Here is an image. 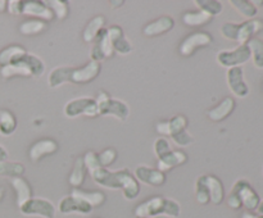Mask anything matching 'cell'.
<instances>
[{
    "instance_id": "1",
    "label": "cell",
    "mask_w": 263,
    "mask_h": 218,
    "mask_svg": "<svg viewBox=\"0 0 263 218\" xmlns=\"http://www.w3.org/2000/svg\"><path fill=\"white\" fill-rule=\"evenodd\" d=\"M90 176L99 186L110 190H122L123 196L127 200L136 199L140 194V184L135 179V176L131 174L130 171L126 168L112 172L100 167Z\"/></svg>"
},
{
    "instance_id": "2",
    "label": "cell",
    "mask_w": 263,
    "mask_h": 218,
    "mask_svg": "<svg viewBox=\"0 0 263 218\" xmlns=\"http://www.w3.org/2000/svg\"><path fill=\"white\" fill-rule=\"evenodd\" d=\"M95 102L98 107V115H115L121 121H126L128 118V114H130L128 105L122 100L110 97L108 92L100 91Z\"/></svg>"
},
{
    "instance_id": "3",
    "label": "cell",
    "mask_w": 263,
    "mask_h": 218,
    "mask_svg": "<svg viewBox=\"0 0 263 218\" xmlns=\"http://www.w3.org/2000/svg\"><path fill=\"white\" fill-rule=\"evenodd\" d=\"M20 210L23 215H36L43 218H54L57 213L53 203L43 197H31L28 202L21 205Z\"/></svg>"
},
{
    "instance_id": "4",
    "label": "cell",
    "mask_w": 263,
    "mask_h": 218,
    "mask_svg": "<svg viewBox=\"0 0 263 218\" xmlns=\"http://www.w3.org/2000/svg\"><path fill=\"white\" fill-rule=\"evenodd\" d=\"M64 114L68 118L87 115V117H97L98 107L97 102L92 97H77L71 100L64 107Z\"/></svg>"
},
{
    "instance_id": "5",
    "label": "cell",
    "mask_w": 263,
    "mask_h": 218,
    "mask_svg": "<svg viewBox=\"0 0 263 218\" xmlns=\"http://www.w3.org/2000/svg\"><path fill=\"white\" fill-rule=\"evenodd\" d=\"M251 59L248 45H239L234 50H222L217 54V63L225 68L240 67Z\"/></svg>"
},
{
    "instance_id": "6",
    "label": "cell",
    "mask_w": 263,
    "mask_h": 218,
    "mask_svg": "<svg viewBox=\"0 0 263 218\" xmlns=\"http://www.w3.org/2000/svg\"><path fill=\"white\" fill-rule=\"evenodd\" d=\"M231 192H235L238 195L241 205L248 210H256L258 208L259 203H261L259 195L257 194L256 190L252 187V185L247 180H238L234 184Z\"/></svg>"
},
{
    "instance_id": "7",
    "label": "cell",
    "mask_w": 263,
    "mask_h": 218,
    "mask_svg": "<svg viewBox=\"0 0 263 218\" xmlns=\"http://www.w3.org/2000/svg\"><path fill=\"white\" fill-rule=\"evenodd\" d=\"M102 67L99 62L90 61L82 67H71L69 82L72 84H87L99 76Z\"/></svg>"
},
{
    "instance_id": "8",
    "label": "cell",
    "mask_w": 263,
    "mask_h": 218,
    "mask_svg": "<svg viewBox=\"0 0 263 218\" xmlns=\"http://www.w3.org/2000/svg\"><path fill=\"white\" fill-rule=\"evenodd\" d=\"M212 41V36L208 32H194L182 40V43L180 44L179 51L182 56L187 58L192 54H194L198 49L211 45Z\"/></svg>"
},
{
    "instance_id": "9",
    "label": "cell",
    "mask_w": 263,
    "mask_h": 218,
    "mask_svg": "<svg viewBox=\"0 0 263 218\" xmlns=\"http://www.w3.org/2000/svg\"><path fill=\"white\" fill-rule=\"evenodd\" d=\"M226 81L230 91L238 97H246L249 94V86L244 80V71L241 67H233L228 69Z\"/></svg>"
},
{
    "instance_id": "10",
    "label": "cell",
    "mask_w": 263,
    "mask_h": 218,
    "mask_svg": "<svg viewBox=\"0 0 263 218\" xmlns=\"http://www.w3.org/2000/svg\"><path fill=\"white\" fill-rule=\"evenodd\" d=\"M263 30V21L258 18H253L247 22L236 23L235 28V41L240 45H247L249 40L253 38L256 33L261 32Z\"/></svg>"
},
{
    "instance_id": "11",
    "label": "cell",
    "mask_w": 263,
    "mask_h": 218,
    "mask_svg": "<svg viewBox=\"0 0 263 218\" xmlns=\"http://www.w3.org/2000/svg\"><path fill=\"white\" fill-rule=\"evenodd\" d=\"M58 209H59V213H62V214H72V213H77V214L86 215L92 212L91 205L87 204L86 202H84V200L80 199V197L73 196V195L64 196L63 199L59 202Z\"/></svg>"
},
{
    "instance_id": "12",
    "label": "cell",
    "mask_w": 263,
    "mask_h": 218,
    "mask_svg": "<svg viewBox=\"0 0 263 218\" xmlns=\"http://www.w3.org/2000/svg\"><path fill=\"white\" fill-rule=\"evenodd\" d=\"M113 46L110 43L109 37H108L107 28H103L99 32V35L97 36V38L94 40V46L91 49V61L100 62L103 59L110 58L113 55Z\"/></svg>"
},
{
    "instance_id": "13",
    "label": "cell",
    "mask_w": 263,
    "mask_h": 218,
    "mask_svg": "<svg viewBox=\"0 0 263 218\" xmlns=\"http://www.w3.org/2000/svg\"><path fill=\"white\" fill-rule=\"evenodd\" d=\"M135 179L139 184L141 182L149 186H161L166 182V174L148 166H139L135 169Z\"/></svg>"
},
{
    "instance_id": "14",
    "label": "cell",
    "mask_w": 263,
    "mask_h": 218,
    "mask_svg": "<svg viewBox=\"0 0 263 218\" xmlns=\"http://www.w3.org/2000/svg\"><path fill=\"white\" fill-rule=\"evenodd\" d=\"M164 200H166V197L163 196H153L151 199L145 200V202L141 203V204H139L135 208V215L136 217H157V215H163Z\"/></svg>"
},
{
    "instance_id": "15",
    "label": "cell",
    "mask_w": 263,
    "mask_h": 218,
    "mask_svg": "<svg viewBox=\"0 0 263 218\" xmlns=\"http://www.w3.org/2000/svg\"><path fill=\"white\" fill-rule=\"evenodd\" d=\"M107 33L110 43H112L113 51L121 54V55H127V54H130L133 51V45L125 37L122 28L120 26H112V27L108 28Z\"/></svg>"
},
{
    "instance_id": "16",
    "label": "cell",
    "mask_w": 263,
    "mask_h": 218,
    "mask_svg": "<svg viewBox=\"0 0 263 218\" xmlns=\"http://www.w3.org/2000/svg\"><path fill=\"white\" fill-rule=\"evenodd\" d=\"M58 143L53 138H43V140L36 141L31 146L30 151H28V156L32 162H39L44 156L55 153L58 150Z\"/></svg>"
},
{
    "instance_id": "17",
    "label": "cell",
    "mask_w": 263,
    "mask_h": 218,
    "mask_svg": "<svg viewBox=\"0 0 263 218\" xmlns=\"http://www.w3.org/2000/svg\"><path fill=\"white\" fill-rule=\"evenodd\" d=\"M22 14L28 15V17H37L41 19L51 21L54 18L51 10L46 7L44 2L39 0H26L22 5Z\"/></svg>"
},
{
    "instance_id": "18",
    "label": "cell",
    "mask_w": 263,
    "mask_h": 218,
    "mask_svg": "<svg viewBox=\"0 0 263 218\" xmlns=\"http://www.w3.org/2000/svg\"><path fill=\"white\" fill-rule=\"evenodd\" d=\"M27 54V53H26ZM26 54L23 56H21L20 59L14 62L12 64H8V66L2 67V76L4 78H10L13 76H23V77H32V69L28 66L27 61H26Z\"/></svg>"
},
{
    "instance_id": "19",
    "label": "cell",
    "mask_w": 263,
    "mask_h": 218,
    "mask_svg": "<svg viewBox=\"0 0 263 218\" xmlns=\"http://www.w3.org/2000/svg\"><path fill=\"white\" fill-rule=\"evenodd\" d=\"M175 27V21L174 18L168 17V15H164V17L158 18V19L153 21V22L148 23V25L144 27L143 33L146 37H154V36L162 35V33H166L168 31H171Z\"/></svg>"
},
{
    "instance_id": "20",
    "label": "cell",
    "mask_w": 263,
    "mask_h": 218,
    "mask_svg": "<svg viewBox=\"0 0 263 218\" xmlns=\"http://www.w3.org/2000/svg\"><path fill=\"white\" fill-rule=\"evenodd\" d=\"M235 100L233 97L228 96L222 100L218 105H216L215 108L208 110L207 115L211 121L213 122H220V121H223L225 118H228L231 113L235 109Z\"/></svg>"
},
{
    "instance_id": "21",
    "label": "cell",
    "mask_w": 263,
    "mask_h": 218,
    "mask_svg": "<svg viewBox=\"0 0 263 218\" xmlns=\"http://www.w3.org/2000/svg\"><path fill=\"white\" fill-rule=\"evenodd\" d=\"M186 161H187V155L185 151L172 150L170 151L167 155H164L163 158L158 159V163H157L158 168L157 169L164 173V172L170 171V169L174 168V167L180 166V164H184Z\"/></svg>"
},
{
    "instance_id": "22",
    "label": "cell",
    "mask_w": 263,
    "mask_h": 218,
    "mask_svg": "<svg viewBox=\"0 0 263 218\" xmlns=\"http://www.w3.org/2000/svg\"><path fill=\"white\" fill-rule=\"evenodd\" d=\"M207 186L208 191H210L211 202L216 205L221 204L223 202V197H225V189H223L221 180L218 177L212 176V174H207Z\"/></svg>"
},
{
    "instance_id": "23",
    "label": "cell",
    "mask_w": 263,
    "mask_h": 218,
    "mask_svg": "<svg viewBox=\"0 0 263 218\" xmlns=\"http://www.w3.org/2000/svg\"><path fill=\"white\" fill-rule=\"evenodd\" d=\"M12 186L14 189L15 195H17V205L21 207V205L25 204L26 202L32 197V191H31V186L28 185V182L26 181L22 177H15V179L12 180Z\"/></svg>"
},
{
    "instance_id": "24",
    "label": "cell",
    "mask_w": 263,
    "mask_h": 218,
    "mask_svg": "<svg viewBox=\"0 0 263 218\" xmlns=\"http://www.w3.org/2000/svg\"><path fill=\"white\" fill-rule=\"evenodd\" d=\"M105 25V18L103 15H97V17L92 18L89 23L86 25V27L84 28V32H82V37L86 43H94V40L97 38V36L99 35L100 31L104 28Z\"/></svg>"
},
{
    "instance_id": "25",
    "label": "cell",
    "mask_w": 263,
    "mask_h": 218,
    "mask_svg": "<svg viewBox=\"0 0 263 218\" xmlns=\"http://www.w3.org/2000/svg\"><path fill=\"white\" fill-rule=\"evenodd\" d=\"M71 195L80 197L84 202H86L87 204L91 205L92 208L99 207V205H102L105 202V194L102 191H87V190L73 189Z\"/></svg>"
},
{
    "instance_id": "26",
    "label": "cell",
    "mask_w": 263,
    "mask_h": 218,
    "mask_svg": "<svg viewBox=\"0 0 263 218\" xmlns=\"http://www.w3.org/2000/svg\"><path fill=\"white\" fill-rule=\"evenodd\" d=\"M27 51L20 45H10L8 48L3 49L0 51V66L5 67L8 64L14 63L17 59H20L21 56H23Z\"/></svg>"
},
{
    "instance_id": "27",
    "label": "cell",
    "mask_w": 263,
    "mask_h": 218,
    "mask_svg": "<svg viewBox=\"0 0 263 218\" xmlns=\"http://www.w3.org/2000/svg\"><path fill=\"white\" fill-rule=\"evenodd\" d=\"M17 127V120L14 114L7 109L0 110V135L9 136L12 135Z\"/></svg>"
},
{
    "instance_id": "28",
    "label": "cell",
    "mask_w": 263,
    "mask_h": 218,
    "mask_svg": "<svg viewBox=\"0 0 263 218\" xmlns=\"http://www.w3.org/2000/svg\"><path fill=\"white\" fill-rule=\"evenodd\" d=\"M69 74H71V67H58V68L53 69L49 74V86L55 89L66 82H69Z\"/></svg>"
},
{
    "instance_id": "29",
    "label": "cell",
    "mask_w": 263,
    "mask_h": 218,
    "mask_svg": "<svg viewBox=\"0 0 263 218\" xmlns=\"http://www.w3.org/2000/svg\"><path fill=\"white\" fill-rule=\"evenodd\" d=\"M212 18L213 17L202 12V10H199V12H187L182 15V22L189 26V27H198V26L207 25L208 22L212 21Z\"/></svg>"
},
{
    "instance_id": "30",
    "label": "cell",
    "mask_w": 263,
    "mask_h": 218,
    "mask_svg": "<svg viewBox=\"0 0 263 218\" xmlns=\"http://www.w3.org/2000/svg\"><path fill=\"white\" fill-rule=\"evenodd\" d=\"M85 176H86V168H85L84 159L77 158L74 162L73 169L71 172V176H69V184L73 189H79L82 184H84Z\"/></svg>"
},
{
    "instance_id": "31",
    "label": "cell",
    "mask_w": 263,
    "mask_h": 218,
    "mask_svg": "<svg viewBox=\"0 0 263 218\" xmlns=\"http://www.w3.org/2000/svg\"><path fill=\"white\" fill-rule=\"evenodd\" d=\"M251 51V58L257 68L263 69V40L258 37H253L247 44Z\"/></svg>"
},
{
    "instance_id": "32",
    "label": "cell",
    "mask_w": 263,
    "mask_h": 218,
    "mask_svg": "<svg viewBox=\"0 0 263 218\" xmlns=\"http://www.w3.org/2000/svg\"><path fill=\"white\" fill-rule=\"evenodd\" d=\"M230 4L233 5V8L235 10H238L243 17L249 18V19H253L257 15V9L256 5L252 2H248V0H231Z\"/></svg>"
},
{
    "instance_id": "33",
    "label": "cell",
    "mask_w": 263,
    "mask_h": 218,
    "mask_svg": "<svg viewBox=\"0 0 263 218\" xmlns=\"http://www.w3.org/2000/svg\"><path fill=\"white\" fill-rule=\"evenodd\" d=\"M195 197L199 204H208L211 202L207 186V174L198 177L197 182H195Z\"/></svg>"
},
{
    "instance_id": "34",
    "label": "cell",
    "mask_w": 263,
    "mask_h": 218,
    "mask_svg": "<svg viewBox=\"0 0 263 218\" xmlns=\"http://www.w3.org/2000/svg\"><path fill=\"white\" fill-rule=\"evenodd\" d=\"M25 173V166L22 163H14V162H0V174L8 177H21Z\"/></svg>"
},
{
    "instance_id": "35",
    "label": "cell",
    "mask_w": 263,
    "mask_h": 218,
    "mask_svg": "<svg viewBox=\"0 0 263 218\" xmlns=\"http://www.w3.org/2000/svg\"><path fill=\"white\" fill-rule=\"evenodd\" d=\"M45 4L51 10L54 17H57L58 19H64L68 15V3L64 0H49Z\"/></svg>"
},
{
    "instance_id": "36",
    "label": "cell",
    "mask_w": 263,
    "mask_h": 218,
    "mask_svg": "<svg viewBox=\"0 0 263 218\" xmlns=\"http://www.w3.org/2000/svg\"><path fill=\"white\" fill-rule=\"evenodd\" d=\"M195 4L199 7V9L202 10V12L207 13L211 17L218 15L223 9L222 4H221L220 2H217V0H197Z\"/></svg>"
},
{
    "instance_id": "37",
    "label": "cell",
    "mask_w": 263,
    "mask_h": 218,
    "mask_svg": "<svg viewBox=\"0 0 263 218\" xmlns=\"http://www.w3.org/2000/svg\"><path fill=\"white\" fill-rule=\"evenodd\" d=\"M45 28V22L40 19H31L26 21L22 25L20 26V32L22 35L30 36V35H36V33L41 32Z\"/></svg>"
},
{
    "instance_id": "38",
    "label": "cell",
    "mask_w": 263,
    "mask_h": 218,
    "mask_svg": "<svg viewBox=\"0 0 263 218\" xmlns=\"http://www.w3.org/2000/svg\"><path fill=\"white\" fill-rule=\"evenodd\" d=\"M167 123H168V136L171 137V136L186 130L187 118L185 117V115L177 114V115H174L171 120L167 121Z\"/></svg>"
},
{
    "instance_id": "39",
    "label": "cell",
    "mask_w": 263,
    "mask_h": 218,
    "mask_svg": "<svg viewBox=\"0 0 263 218\" xmlns=\"http://www.w3.org/2000/svg\"><path fill=\"white\" fill-rule=\"evenodd\" d=\"M180 214H181V207H180L179 203H177L176 200L166 197V200H164V209H163L164 217L177 218Z\"/></svg>"
},
{
    "instance_id": "40",
    "label": "cell",
    "mask_w": 263,
    "mask_h": 218,
    "mask_svg": "<svg viewBox=\"0 0 263 218\" xmlns=\"http://www.w3.org/2000/svg\"><path fill=\"white\" fill-rule=\"evenodd\" d=\"M82 159H84L85 168L90 174L102 167L99 163V159H98V153H95V151H87Z\"/></svg>"
},
{
    "instance_id": "41",
    "label": "cell",
    "mask_w": 263,
    "mask_h": 218,
    "mask_svg": "<svg viewBox=\"0 0 263 218\" xmlns=\"http://www.w3.org/2000/svg\"><path fill=\"white\" fill-rule=\"evenodd\" d=\"M98 159H99V163L103 168H107L108 166H110L112 163H115V161L117 159V151L113 148L104 149L102 153L98 154Z\"/></svg>"
},
{
    "instance_id": "42",
    "label": "cell",
    "mask_w": 263,
    "mask_h": 218,
    "mask_svg": "<svg viewBox=\"0 0 263 218\" xmlns=\"http://www.w3.org/2000/svg\"><path fill=\"white\" fill-rule=\"evenodd\" d=\"M154 153H156L157 158L161 159L163 158L164 155H167V154L170 153V151H172V148L171 145H170L168 140L164 137H158L156 141H154Z\"/></svg>"
},
{
    "instance_id": "43",
    "label": "cell",
    "mask_w": 263,
    "mask_h": 218,
    "mask_svg": "<svg viewBox=\"0 0 263 218\" xmlns=\"http://www.w3.org/2000/svg\"><path fill=\"white\" fill-rule=\"evenodd\" d=\"M171 138L177 146H181V148L192 145L193 141H194V137H193V136L190 135L186 130H184V131H181V132L176 133V135L171 136Z\"/></svg>"
},
{
    "instance_id": "44",
    "label": "cell",
    "mask_w": 263,
    "mask_h": 218,
    "mask_svg": "<svg viewBox=\"0 0 263 218\" xmlns=\"http://www.w3.org/2000/svg\"><path fill=\"white\" fill-rule=\"evenodd\" d=\"M22 5L23 2L22 0H10L8 2V12L13 15H20L22 14Z\"/></svg>"
},
{
    "instance_id": "45",
    "label": "cell",
    "mask_w": 263,
    "mask_h": 218,
    "mask_svg": "<svg viewBox=\"0 0 263 218\" xmlns=\"http://www.w3.org/2000/svg\"><path fill=\"white\" fill-rule=\"evenodd\" d=\"M228 205L231 208V209H240V208L243 207L238 195H236L235 192H231V191L228 197Z\"/></svg>"
},
{
    "instance_id": "46",
    "label": "cell",
    "mask_w": 263,
    "mask_h": 218,
    "mask_svg": "<svg viewBox=\"0 0 263 218\" xmlns=\"http://www.w3.org/2000/svg\"><path fill=\"white\" fill-rule=\"evenodd\" d=\"M8 161V151L5 150V148H3L0 145V162H5Z\"/></svg>"
},
{
    "instance_id": "47",
    "label": "cell",
    "mask_w": 263,
    "mask_h": 218,
    "mask_svg": "<svg viewBox=\"0 0 263 218\" xmlns=\"http://www.w3.org/2000/svg\"><path fill=\"white\" fill-rule=\"evenodd\" d=\"M241 218H263V215H256L251 212H246V213H243Z\"/></svg>"
},
{
    "instance_id": "48",
    "label": "cell",
    "mask_w": 263,
    "mask_h": 218,
    "mask_svg": "<svg viewBox=\"0 0 263 218\" xmlns=\"http://www.w3.org/2000/svg\"><path fill=\"white\" fill-rule=\"evenodd\" d=\"M123 4H125L123 0H112V2H110V5H113V7H121V5Z\"/></svg>"
},
{
    "instance_id": "49",
    "label": "cell",
    "mask_w": 263,
    "mask_h": 218,
    "mask_svg": "<svg viewBox=\"0 0 263 218\" xmlns=\"http://www.w3.org/2000/svg\"><path fill=\"white\" fill-rule=\"evenodd\" d=\"M8 7V2L5 0H0V12H4Z\"/></svg>"
},
{
    "instance_id": "50",
    "label": "cell",
    "mask_w": 263,
    "mask_h": 218,
    "mask_svg": "<svg viewBox=\"0 0 263 218\" xmlns=\"http://www.w3.org/2000/svg\"><path fill=\"white\" fill-rule=\"evenodd\" d=\"M257 212L259 213V215H263V200H261V203H259L258 208H257Z\"/></svg>"
},
{
    "instance_id": "51",
    "label": "cell",
    "mask_w": 263,
    "mask_h": 218,
    "mask_svg": "<svg viewBox=\"0 0 263 218\" xmlns=\"http://www.w3.org/2000/svg\"><path fill=\"white\" fill-rule=\"evenodd\" d=\"M136 218H167V217H163V215H157V217H136Z\"/></svg>"
},
{
    "instance_id": "52",
    "label": "cell",
    "mask_w": 263,
    "mask_h": 218,
    "mask_svg": "<svg viewBox=\"0 0 263 218\" xmlns=\"http://www.w3.org/2000/svg\"><path fill=\"white\" fill-rule=\"evenodd\" d=\"M3 196H4V190H3L2 187H0V200L3 199Z\"/></svg>"
}]
</instances>
